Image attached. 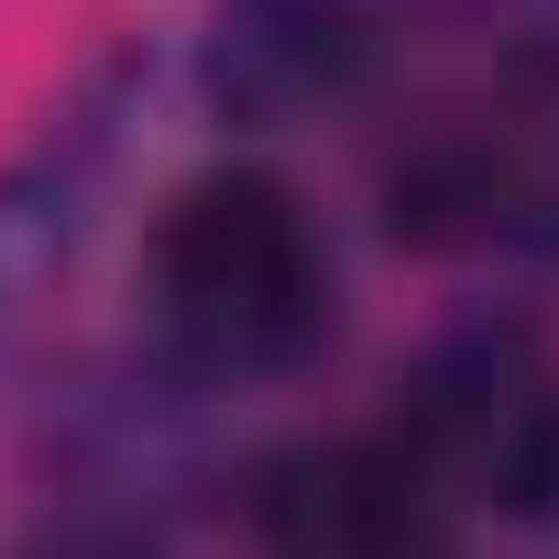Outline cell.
I'll list each match as a JSON object with an SVG mask.
<instances>
[{
    "label": "cell",
    "mask_w": 559,
    "mask_h": 559,
    "mask_svg": "<svg viewBox=\"0 0 559 559\" xmlns=\"http://www.w3.org/2000/svg\"><path fill=\"white\" fill-rule=\"evenodd\" d=\"M132 56H99L45 121L34 143L0 165V330H12L34 297H45V274L78 252L99 187H110V154H121V121H132Z\"/></svg>",
    "instance_id": "277c9868"
},
{
    "label": "cell",
    "mask_w": 559,
    "mask_h": 559,
    "mask_svg": "<svg viewBox=\"0 0 559 559\" xmlns=\"http://www.w3.org/2000/svg\"><path fill=\"white\" fill-rule=\"evenodd\" d=\"M395 230L428 252L559 263V23H515L493 67L395 154Z\"/></svg>",
    "instance_id": "7a4b0ae2"
},
{
    "label": "cell",
    "mask_w": 559,
    "mask_h": 559,
    "mask_svg": "<svg viewBox=\"0 0 559 559\" xmlns=\"http://www.w3.org/2000/svg\"><path fill=\"white\" fill-rule=\"evenodd\" d=\"M406 23L417 0H219L209 78L241 121H286L308 99H341Z\"/></svg>",
    "instance_id": "5b68a950"
},
{
    "label": "cell",
    "mask_w": 559,
    "mask_h": 559,
    "mask_svg": "<svg viewBox=\"0 0 559 559\" xmlns=\"http://www.w3.org/2000/svg\"><path fill=\"white\" fill-rule=\"evenodd\" d=\"M330 241L286 176L209 165L165 198L143 241V330L187 384H286L330 341Z\"/></svg>",
    "instance_id": "6da1fadb"
},
{
    "label": "cell",
    "mask_w": 559,
    "mask_h": 559,
    "mask_svg": "<svg viewBox=\"0 0 559 559\" xmlns=\"http://www.w3.org/2000/svg\"><path fill=\"white\" fill-rule=\"evenodd\" d=\"M252 526L286 537V548H417V537H439V504L417 493V472L373 428V439H341V450L274 461L263 493H252Z\"/></svg>",
    "instance_id": "8992f818"
},
{
    "label": "cell",
    "mask_w": 559,
    "mask_h": 559,
    "mask_svg": "<svg viewBox=\"0 0 559 559\" xmlns=\"http://www.w3.org/2000/svg\"><path fill=\"white\" fill-rule=\"evenodd\" d=\"M384 450L417 472V493L439 504V526L461 515H559V352L515 319H483L461 341H439L395 417Z\"/></svg>",
    "instance_id": "3957f363"
}]
</instances>
